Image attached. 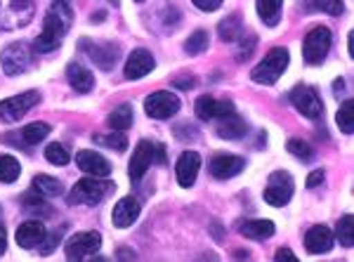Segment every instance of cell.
<instances>
[{"label":"cell","instance_id":"6da1fadb","mask_svg":"<svg viewBox=\"0 0 354 262\" xmlns=\"http://www.w3.org/2000/svg\"><path fill=\"white\" fill-rule=\"evenodd\" d=\"M71 26V10H68L66 3L57 0V3L50 8V12L45 15V24H43V33L38 36L36 48L48 53V50H55L57 45L62 43L64 33Z\"/></svg>","mask_w":354,"mask_h":262},{"label":"cell","instance_id":"7a4b0ae2","mask_svg":"<svg viewBox=\"0 0 354 262\" xmlns=\"http://www.w3.org/2000/svg\"><path fill=\"white\" fill-rule=\"evenodd\" d=\"M288 66V50L286 48H274L265 55V59L250 71V78L260 85H274L281 78V73Z\"/></svg>","mask_w":354,"mask_h":262},{"label":"cell","instance_id":"3957f363","mask_svg":"<svg viewBox=\"0 0 354 262\" xmlns=\"http://www.w3.org/2000/svg\"><path fill=\"white\" fill-rule=\"evenodd\" d=\"M111 189H113L111 182H106L104 178H95V175H90V178H83L73 185L71 194H68V203H85V206H95V203H100Z\"/></svg>","mask_w":354,"mask_h":262},{"label":"cell","instance_id":"277c9868","mask_svg":"<svg viewBox=\"0 0 354 262\" xmlns=\"http://www.w3.org/2000/svg\"><path fill=\"white\" fill-rule=\"evenodd\" d=\"M330 50V31L326 26H317L307 33L305 43H302V57L307 64H322L326 59Z\"/></svg>","mask_w":354,"mask_h":262},{"label":"cell","instance_id":"5b68a950","mask_svg":"<svg viewBox=\"0 0 354 262\" xmlns=\"http://www.w3.org/2000/svg\"><path fill=\"white\" fill-rule=\"evenodd\" d=\"M293 178H290L288 173H283V170H277V173L270 175V180H267V187H265V201L270 203V206H286L290 201V196H293Z\"/></svg>","mask_w":354,"mask_h":262},{"label":"cell","instance_id":"8992f818","mask_svg":"<svg viewBox=\"0 0 354 262\" xmlns=\"http://www.w3.org/2000/svg\"><path fill=\"white\" fill-rule=\"evenodd\" d=\"M290 102L305 118H319L324 113V102L322 97L317 95V90L310 88V85H295L290 90Z\"/></svg>","mask_w":354,"mask_h":262},{"label":"cell","instance_id":"52a82bcc","mask_svg":"<svg viewBox=\"0 0 354 262\" xmlns=\"http://www.w3.org/2000/svg\"><path fill=\"white\" fill-rule=\"evenodd\" d=\"M145 111L149 113L156 121H165V118H173L177 111H180V97L173 93H165V90H158V93H151L145 100Z\"/></svg>","mask_w":354,"mask_h":262},{"label":"cell","instance_id":"ba28073f","mask_svg":"<svg viewBox=\"0 0 354 262\" xmlns=\"http://www.w3.org/2000/svg\"><path fill=\"white\" fill-rule=\"evenodd\" d=\"M33 53L26 43H12L3 50L0 55V62H3V71L8 76H17V73H24L28 66H31Z\"/></svg>","mask_w":354,"mask_h":262},{"label":"cell","instance_id":"9c48e42d","mask_svg":"<svg viewBox=\"0 0 354 262\" xmlns=\"http://www.w3.org/2000/svg\"><path fill=\"white\" fill-rule=\"evenodd\" d=\"M38 100H41V95L33 93V90L24 95L10 97V100H3L0 102V121H5V123L19 121L21 116H26V111L31 109V106L38 104Z\"/></svg>","mask_w":354,"mask_h":262},{"label":"cell","instance_id":"30bf717a","mask_svg":"<svg viewBox=\"0 0 354 262\" xmlns=\"http://www.w3.org/2000/svg\"><path fill=\"white\" fill-rule=\"evenodd\" d=\"M102 246V236L97 232H81L66 241V258L68 260H83L88 255H95Z\"/></svg>","mask_w":354,"mask_h":262},{"label":"cell","instance_id":"8fae6325","mask_svg":"<svg viewBox=\"0 0 354 262\" xmlns=\"http://www.w3.org/2000/svg\"><path fill=\"white\" fill-rule=\"evenodd\" d=\"M153 158H156V144H151L149 140H142L140 144L135 147L133 158H130V180L140 182L145 178V173L149 170Z\"/></svg>","mask_w":354,"mask_h":262},{"label":"cell","instance_id":"7c38bea8","mask_svg":"<svg viewBox=\"0 0 354 262\" xmlns=\"http://www.w3.org/2000/svg\"><path fill=\"white\" fill-rule=\"evenodd\" d=\"M153 66H156V62H153V55L149 50H145V48L133 50V55L125 62V78H130V81L145 78L147 73L153 71Z\"/></svg>","mask_w":354,"mask_h":262},{"label":"cell","instance_id":"4fadbf2b","mask_svg":"<svg viewBox=\"0 0 354 262\" xmlns=\"http://www.w3.org/2000/svg\"><path fill=\"white\" fill-rule=\"evenodd\" d=\"M234 111L232 102L225 100H215V97H198L196 100V116L203 118V121H210V118H225Z\"/></svg>","mask_w":354,"mask_h":262},{"label":"cell","instance_id":"5bb4252c","mask_svg":"<svg viewBox=\"0 0 354 262\" xmlns=\"http://www.w3.org/2000/svg\"><path fill=\"white\" fill-rule=\"evenodd\" d=\"M198 168H201V156L196 151H185L180 156L175 166V175H177V182L180 187H192L196 182V175H198Z\"/></svg>","mask_w":354,"mask_h":262},{"label":"cell","instance_id":"9a60e30c","mask_svg":"<svg viewBox=\"0 0 354 262\" xmlns=\"http://www.w3.org/2000/svg\"><path fill=\"white\" fill-rule=\"evenodd\" d=\"M76 163L83 173L88 175H95V178H106L111 173V166L102 153L97 151H78L76 153Z\"/></svg>","mask_w":354,"mask_h":262},{"label":"cell","instance_id":"2e32d148","mask_svg":"<svg viewBox=\"0 0 354 262\" xmlns=\"http://www.w3.org/2000/svg\"><path fill=\"white\" fill-rule=\"evenodd\" d=\"M210 175L218 180H230V178H236L239 173L245 168V161L239 156H215L213 161H210Z\"/></svg>","mask_w":354,"mask_h":262},{"label":"cell","instance_id":"e0dca14e","mask_svg":"<svg viewBox=\"0 0 354 262\" xmlns=\"http://www.w3.org/2000/svg\"><path fill=\"white\" fill-rule=\"evenodd\" d=\"M43 241H45V227H43V222L28 220V222H24V225L17 227V243H19L21 248H26V250L38 248Z\"/></svg>","mask_w":354,"mask_h":262},{"label":"cell","instance_id":"ac0fdd59","mask_svg":"<svg viewBox=\"0 0 354 262\" xmlns=\"http://www.w3.org/2000/svg\"><path fill=\"white\" fill-rule=\"evenodd\" d=\"M113 225L118 227V230H125V227H130L133 222L140 218V201L133 196H125L121 201L113 206Z\"/></svg>","mask_w":354,"mask_h":262},{"label":"cell","instance_id":"d6986e66","mask_svg":"<svg viewBox=\"0 0 354 262\" xmlns=\"http://www.w3.org/2000/svg\"><path fill=\"white\" fill-rule=\"evenodd\" d=\"M305 246L314 255L328 253V250L333 248V232H330L328 227H324V225L312 227V230L305 234Z\"/></svg>","mask_w":354,"mask_h":262},{"label":"cell","instance_id":"ffe728a7","mask_svg":"<svg viewBox=\"0 0 354 262\" xmlns=\"http://www.w3.org/2000/svg\"><path fill=\"white\" fill-rule=\"evenodd\" d=\"M83 50L90 55V59L95 62L100 69L109 71L111 66H116L118 62V48L116 45H90V43H83Z\"/></svg>","mask_w":354,"mask_h":262},{"label":"cell","instance_id":"44dd1931","mask_svg":"<svg viewBox=\"0 0 354 262\" xmlns=\"http://www.w3.org/2000/svg\"><path fill=\"white\" fill-rule=\"evenodd\" d=\"M66 78H68V83H71V88L76 90V93H90V90H93V85H95V76L85 69V66L78 64V62L68 64Z\"/></svg>","mask_w":354,"mask_h":262},{"label":"cell","instance_id":"7402d4cb","mask_svg":"<svg viewBox=\"0 0 354 262\" xmlns=\"http://www.w3.org/2000/svg\"><path fill=\"white\" fill-rule=\"evenodd\" d=\"M245 130H248V125H245L236 113H230V116L220 118V123H218V135L220 138H227V140L243 138Z\"/></svg>","mask_w":354,"mask_h":262},{"label":"cell","instance_id":"603a6c76","mask_svg":"<svg viewBox=\"0 0 354 262\" xmlns=\"http://www.w3.org/2000/svg\"><path fill=\"white\" fill-rule=\"evenodd\" d=\"M241 234L255 241H265L274 234V222L272 220H248L241 225Z\"/></svg>","mask_w":354,"mask_h":262},{"label":"cell","instance_id":"cb8c5ba5","mask_svg":"<svg viewBox=\"0 0 354 262\" xmlns=\"http://www.w3.org/2000/svg\"><path fill=\"white\" fill-rule=\"evenodd\" d=\"M258 15L267 26H277L279 17H281V5L283 0H258Z\"/></svg>","mask_w":354,"mask_h":262},{"label":"cell","instance_id":"d4e9b609","mask_svg":"<svg viewBox=\"0 0 354 262\" xmlns=\"http://www.w3.org/2000/svg\"><path fill=\"white\" fill-rule=\"evenodd\" d=\"M33 191H38L41 196H59L62 194V182L50 175H36L33 178Z\"/></svg>","mask_w":354,"mask_h":262},{"label":"cell","instance_id":"484cf974","mask_svg":"<svg viewBox=\"0 0 354 262\" xmlns=\"http://www.w3.org/2000/svg\"><path fill=\"white\" fill-rule=\"evenodd\" d=\"M109 125L113 130H118V133L128 130L130 125H133V106H130V104L116 106V109L111 111V116H109Z\"/></svg>","mask_w":354,"mask_h":262},{"label":"cell","instance_id":"4316f807","mask_svg":"<svg viewBox=\"0 0 354 262\" xmlns=\"http://www.w3.org/2000/svg\"><path fill=\"white\" fill-rule=\"evenodd\" d=\"M19 175H21L19 161H17L15 156H8V153H3V156H0V182L10 185V182H15L17 178H19Z\"/></svg>","mask_w":354,"mask_h":262},{"label":"cell","instance_id":"83f0119b","mask_svg":"<svg viewBox=\"0 0 354 262\" xmlns=\"http://www.w3.org/2000/svg\"><path fill=\"white\" fill-rule=\"evenodd\" d=\"M50 135V125L48 123H28L24 130H21V140L26 142V144H38V142H43L45 138Z\"/></svg>","mask_w":354,"mask_h":262},{"label":"cell","instance_id":"f1b7e54d","mask_svg":"<svg viewBox=\"0 0 354 262\" xmlns=\"http://www.w3.org/2000/svg\"><path fill=\"white\" fill-rule=\"evenodd\" d=\"M220 38L222 41H230V43H234L236 38H241V17L239 15H232L230 19H225L220 24Z\"/></svg>","mask_w":354,"mask_h":262},{"label":"cell","instance_id":"f546056e","mask_svg":"<svg viewBox=\"0 0 354 262\" xmlns=\"http://www.w3.org/2000/svg\"><path fill=\"white\" fill-rule=\"evenodd\" d=\"M338 125H340V130L345 135L354 133V104H352V100H345L340 104V109H338Z\"/></svg>","mask_w":354,"mask_h":262},{"label":"cell","instance_id":"4dcf8cb0","mask_svg":"<svg viewBox=\"0 0 354 262\" xmlns=\"http://www.w3.org/2000/svg\"><path fill=\"white\" fill-rule=\"evenodd\" d=\"M45 158H48L53 166H66V163L71 161V153L66 151L64 144H59V142H53V144L45 149Z\"/></svg>","mask_w":354,"mask_h":262},{"label":"cell","instance_id":"1f68e13d","mask_svg":"<svg viewBox=\"0 0 354 262\" xmlns=\"http://www.w3.org/2000/svg\"><path fill=\"white\" fill-rule=\"evenodd\" d=\"M338 238H340V243L345 248H352L354 246V220H352V215H342L340 222H338Z\"/></svg>","mask_w":354,"mask_h":262},{"label":"cell","instance_id":"d6a6232c","mask_svg":"<svg viewBox=\"0 0 354 262\" xmlns=\"http://www.w3.org/2000/svg\"><path fill=\"white\" fill-rule=\"evenodd\" d=\"M208 50V33L205 31H196L189 41L185 43V53L187 55H201Z\"/></svg>","mask_w":354,"mask_h":262},{"label":"cell","instance_id":"836d02e7","mask_svg":"<svg viewBox=\"0 0 354 262\" xmlns=\"http://www.w3.org/2000/svg\"><path fill=\"white\" fill-rule=\"evenodd\" d=\"M310 8L322 10V12H328V15H333V17H340L342 10H345L340 0H310Z\"/></svg>","mask_w":354,"mask_h":262},{"label":"cell","instance_id":"e575fe53","mask_svg":"<svg viewBox=\"0 0 354 262\" xmlns=\"http://www.w3.org/2000/svg\"><path fill=\"white\" fill-rule=\"evenodd\" d=\"M97 144H104V147H111L116 151H125L128 147V140H125L123 133H113V135H106V138H95Z\"/></svg>","mask_w":354,"mask_h":262},{"label":"cell","instance_id":"d590c367","mask_svg":"<svg viewBox=\"0 0 354 262\" xmlns=\"http://www.w3.org/2000/svg\"><path fill=\"white\" fill-rule=\"evenodd\" d=\"M288 151L293 153V156L302 158V161H310V158H312L310 144H307V142H302V140H290L288 142Z\"/></svg>","mask_w":354,"mask_h":262},{"label":"cell","instance_id":"8d00e7d4","mask_svg":"<svg viewBox=\"0 0 354 262\" xmlns=\"http://www.w3.org/2000/svg\"><path fill=\"white\" fill-rule=\"evenodd\" d=\"M194 5H196L198 10H203V12H213V10H218L222 5V0H192Z\"/></svg>","mask_w":354,"mask_h":262},{"label":"cell","instance_id":"74e56055","mask_svg":"<svg viewBox=\"0 0 354 262\" xmlns=\"http://www.w3.org/2000/svg\"><path fill=\"white\" fill-rule=\"evenodd\" d=\"M324 182V170H314V173L307 178V189H314L317 185H322Z\"/></svg>","mask_w":354,"mask_h":262},{"label":"cell","instance_id":"f35d334b","mask_svg":"<svg viewBox=\"0 0 354 262\" xmlns=\"http://www.w3.org/2000/svg\"><path fill=\"white\" fill-rule=\"evenodd\" d=\"M274 258H277V260H295V253H293V250H288V248H279Z\"/></svg>","mask_w":354,"mask_h":262},{"label":"cell","instance_id":"ab89813d","mask_svg":"<svg viewBox=\"0 0 354 262\" xmlns=\"http://www.w3.org/2000/svg\"><path fill=\"white\" fill-rule=\"evenodd\" d=\"M5 246H8V234H5V227L0 225V253H5Z\"/></svg>","mask_w":354,"mask_h":262},{"label":"cell","instance_id":"60d3db41","mask_svg":"<svg viewBox=\"0 0 354 262\" xmlns=\"http://www.w3.org/2000/svg\"><path fill=\"white\" fill-rule=\"evenodd\" d=\"M177 88H194V78H185V81H175Z\"/></svg>","mask_w":354,"mask_h":262},{"label":"cell","instance_id":"b9f144b4","mask_svg":"<svg viewBox=\"0 0 354 262\" xmlns=\"http://www.w3.org/2000/svg\"><path fill=\"white\" fill-rule=\"evenodd\" d=\"M135 3H145V0H135Z\"/></svg>","mask_w":354,"mask_h":262},{"label":"cell","instance_id":"7bdbcfd3","mask_svg":"<svg viewBox=\"0 0 354 262\" xmlns=\"http://www.w3.org/2000/svg\"><path fill=\"white\" fill-rule=\"evenodd\" d=\"M0 213H3V208H0Z\"/></svg>","mask_w":354,"mask_h":262}]
</instances>
